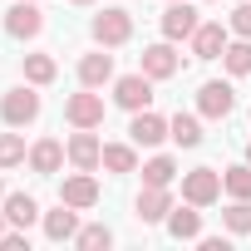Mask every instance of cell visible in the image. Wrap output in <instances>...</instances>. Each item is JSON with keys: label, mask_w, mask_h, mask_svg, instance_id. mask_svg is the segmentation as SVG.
<instances>
[{"label": "cell", "mask_w": 251, "mask_h": 251, "mask_svg": "<svg viewBox=\"0 0 251 251\" xmlns=\"http://www.w3.org/2000/svg\"><path fill=\"white\" fill-rule=\"evenodd\" d=\"M94 40H99L103 50H113V45H128V40H133V15L123 10V5H108V10H99V15H94Z\"/></svg>", "instance_id": "obj_1"}, {"label": "cell", "mask_w": 251, "mask_h": 251, "mask_svg": "<svg viewBox=\"0 0 251 251\" xmlns=\"http://www.w3.org/2000/svg\"><path fill=\"white\" fill-rule=\"evenodd\" d=\"M182 197H187L192 207H212V202L222 197V173H217V168H192V173L182 177Z\"/></svg>", "instance_id": "obj_2"}, {"label": "cell", "mask_w": 251, "mask_h": 251, "mask_svg": "<svg viewBox=\"0 0 251 251\" xmlns=\"http://www.w3.org/2000/svg\"><path fill=\"white\" fill-rule=\"evenodd\" d=\"M113 103L128 108V113H143V108L153 103V79H148V74H123V79L113 84Z\"/></svg>", "instance_id": "obj_3"}, {"label": "cell", "mask_w": 251, "mask_h": 251, "mask_svg": "<svg viewBox=\"0 0 251 251\" xmlns=\"http://www.w3.org/2000/svg\"><path fill=\"white\" fill-rule=\"evenodd\" d=\"M0 118H5L10 128L35 123V118H40V94H35V89H10L5 99H0Z\"/></svg>", "instance_id": "obj_4"}, {"label": "cell", "mask_w": 251, "mask_h": 251, "mask_svg": "<svg viewBox=\"0 0 251 251\" xmlns=\"http://www.w3.org/2000/svg\"><path fill=\"white\" fill-rule=\"evenodd\" d=\"M5 30H10L15 40H35V35L45 30V15H40V5H35V0H15V5L5 10Z\"/></svg>", "instance_id": "obj_5"}, {"label": "cell", "mask_w": 251, "mask_h": 251, "mask_svg": "<svg viewBox=\"0 0 251 251\" xmlns=\"http://www.w3.org/2000/svg\"><path fill=\"white\" fill-rule=\"evenodd\" d=\"M59 202H69V207H79V212H89L94 202H99V182H94V173H74V177H64L59 182Z\"/></svg>", "instance_id": "obj_6"}, {"label": "cell", "mask_w": 251, "mask_h": 251, "mask_svg": "<svg viewBox=\"0 0 251 251\" xmlns=\"http://www.w3.org/2000/svg\"><path fill=\"white\" fill-rule=\"evenodd\" d=\"M64 118L74 123V128H99V123H103V99L99 94H74L69 103H64Z\"/></svg>", "instance_id": "obj_7"}, {"label": "cell", "mask_w": 251, "mask_h": 251, "mask_svg": "<svg viewBox=\"0 0 251 251\" xmlns=\"http://www.w3.org/2000/svg\"><path fill=\"white\" fill-rule=\"evenodd\" d=\"M197 25L202 20H197V10L187 5V0H168V15H163V35L168 40H192Z\"/></svg>", "instance_id": "obj_8"}, {"label": "cell", "mask_w": 251, "mask_h": 251, "mask_svg": "<svg viewBox=\"0 0 251 251\" xmlns=\"http://www.w3.org/2000/svg\"><path fill=\"white\" fill-rule=\"evenodd\" d=\"M177 69H182V59H177L173 40H168V45H148V50H143V74H148V79H173Z\"/></svg>", "instance_id": "obj_9"}, {"label": "cell", "mask_w": 251, "mask_h": 251, "mask_svg": "<svg viewBox=\"0 0 251 251\" xmlns=\"http://www.w3.org/2000/svg\"><path fill=\"white\" fill-rule=\"evenodd\" d=\"M128 138L138 143V148H158L163 138H168V118H158V113H133V123H128Z\"/></svg>", "instance_id": "obj_10"}, {"label": "cell", "mask_w": 251, "mask_h": 251, "mask_svg": "<svg viewBox=\"0 0 251 251\" xmlns=\"http://www.w3.org/2000/svg\"><path fill=\"white\" fill-rule=\"evenodd\" d=\"M231 103H236L231 84H217V79H212V84H202V89H197V108H202L207 118H226V113H231Z\"/></svg>", "instance_id": "obj_11"}, {"label": "cell", "mask_w": 251, "mask_h": 251, "mask_svg": "<svg viewBox=\"0 0 251 251\" xmlns=\"http://www.w3.org/2000/svg\"><path fill=\"white\" fill-rule=\"evenodd\" d=\"M69 163H74V168H84V173H94V168L103 163V143H99L89 128H79V133L69 138Z\"/></svg>", "instance_id": "obj_12"}, {"label": "cell", "mask_w": 251, "mask_h": 251, "mask_svg": "<svg viewBox=\"0 0 251 251\" xmlns=\"http://www.w3.org/2000/svg\"><path fill=\"white\" fill-rule=\"evenodd\" d=\"M45 236L50 241H74L79 236V207L59 202V212H45Z\"/></svg>", "instance_id": "obj_13"}, {"label": "cell", "mask_w": 251, "mask_h": 251, "mask_svg": "<svg viewBox=\"0 0 251 251\" xmlns=\"http://www.w3.org/2000/svg\"><path fill=\"white\" fill-rule=\"evenodd\" d=\"M64 158H69V148H64L59 138H40V143L30 148V168H35V173H45V177H50V173H59V163H64Z\"/></svg>", "instance_id": "obj_14"}, {"label": "cell", "mask_w": 251, "mask_h": 251, "mask_svg": "<svg viewBox=\"0 0 251 251\" xmlns=\"http://www.w3.org/2000/svg\"><path fill=\"white\" fill-rule=\"evenodd\" d=\"M222 50H226V30L222 25H197L192 30V54L197 59H222Z\"/></svg>", "instance_id": "obj_15"}, {"label": "cell", "mask_w": 251, "mask_h": 251, "mask_svg": "<svg viewBox=\"0 0 251 251\" xmlns=\"http://www.w3.org/2000/svg\"><path fill=\"white\" fill-rule=\"evenodd\" d=\"M168 212H173L168 187H143L138 192V222H168Z\"/></svg>", "instance_id": "obj_16"}, {"label": "cell", "mask_w": 251, "mask_h": 251, "mask_svg": "<svg viewBox=\"0 0 251 251\" xmlns=\"http://www.w3.org/2000/svg\"><path fill=\"white\" fill-rule=\"evenodd\" d=\"M5 222H10V226H25V231H30V226L40 222V202H35L30 192H10V197H5Z\"/></svg>", "instance_id": "obj_17"}, {"label": "cell", "mask_w": 251, "mask_h": 251, "mask_svg": "<svg viewBox=\"0 0 251 251\" xmlns=\"http://www.w3.org/2000/svg\"><path fill=\"white\" fill-rule=\"evenodd\" d=\"M108 79H113V54H84L79 59V84L84 89H99Z\"/></svg>", "instance_id": "obj_18"}, {"label": "cell", "mask_w": 251, "mask_h": 251, "mask_svg": "<svg viewBox=\"0 0 251 251\" xmlns=\"http://www.w3.org/2000/svg\"><path fill=\"white\" fill-rule=\"evenodd\" d=\"M168 231H173L177 241H197V236H202V212H192V202H187V207H173V212H168Z\"/></svg>", "instance_id": "obj_19"}, {"label": "cell", "mask_w": 251, "mask_h": 251, "mask_svg": "<svg viewBox=\"0 0 251 251\" xmlns=\"http://www.w3.org/2000/svg\"><path fill=\"white\" fill-rule=\"evenodd\" d=\"M168 138H173L177 148H197V143H202V123H197L192 113H173V118H168Z\"/></svg>", "instance_id": "obj_20"}, {"label": "cell", "mask_w": 251, "mask_h": 251, "mask_svg": "<svg viewBox=\"0 0 251 251\" xmlns=\"http://www.w3.org/2000/svg\"><path fill=\"white\" fill-rule=\"evenodd\" d=\"M103 168L108 173H138V153L128 143H103Z\"/></svg>", "instance_id": "obj_21"}, {"label": "cell", "mask_w": 251, "mask_h": 251, "mask_svg": "<svg viewBox=\"0 0 251 251\" xmlns=\"http://www.w3.org/2000/svg\"><path fill=\"white\" fill-rule=\"evenodd\" d=\"M177 177V163L173 158H153V163H143V187H168Z\"/></svg>", "instance_id": "obj_22"}, {"label": "cell", "mask_w": 251, "mask_h": 251, "mask_svg": "<svg viewBox=\"0 0 251 251\" xmlns=\"http://www.w3.org/2000/svg\"><path fill=\"white\" fill-rule=\"evenodd\" d=\"M222 192H226V197H251V163L226 168V173H222Z\"/></svg>", "instance_id": "obj_23"}, {"label": "cell", "mask_w": 251, "mask_h": 251, "mask_svg": "<svg viewBox=\"0 0 251 251\" xmlns=\"http://www.w3.org/2000/svg\"><path fill=\"white\" fill-rule=\"evenodd\" d=\"M54 74H59V69H54L50 54H25V79H30V84H50Z\"/></svg>", "instance_id": "obj_24"}, {"label": "cell", "mask_w": 251, "mask_h": 251, "mask_svg": "<svg viewBox=\"0 0 251 251\" xmlns=\"http://www.w3.org/2000/svg\"><path fill=\"white\" fill-rule=\"evenodd\" d=\"M222 59H226V69H231V74H251V40L226 45V50H222Z\"/></svg>", "instance_id": "obj_25"}, {"label": "cell", "mask_w": 251, "mask_h": 251, "mask_svg": "<svg viewBox=\"0 0 251 251\" xmlns=\"http://www.w3.org/2000/svg\"><path fill=\"white\" fill-rule=\"evenodd\" d=\"M222 222H226V231H251V197H236L222 212Z\"/></svg>", "instance_id": "obj_26"}, {"label": "cell", "mask_w": 251, "mask_h": 251, "mask_svg": "<svg viewBox=\"0 0 251 251\" xmlns=\"http://www.w3.org/2000/svg\"><path fill=\"white\" fill-rule=\"evenodd\" d=\"M25 163V138L20 133H0V168H15Z\"/></svg>", "instance_id": "obj_27"}, {"label": "cell", "mask_w": 251, "mask_h": 251, "mask_svg": "<svg viewBox=\"0 0 251 251\" xmlns=\"http://www.w3.org/2000/svg\"><path fill=\"white\" fill-rule=\"evenodd\" d=\"M74 241H79L84 251H99V246H113V231H108V226H84Z\"/></svg>", "instance_id": "obj_28"}, {"label": "cell", "mask_w": 251, "mask_h": 251, "mask_svg": "<svg viewBox=\"0 0 251 251\" xmlns=\"http://www.w3.org/2000/svg\"><path fill=\"white\" fill-rule=\"evenodd\" d=\"M231 30H236L241 40H251V5H236V10H231Z\"/></svg>", "instance_id": "obj_29"}, {"label": "cell", "mask_w": 251, "mask_h": 251, "mask_svg": "<svg viewBox=\"0 0 251 251\" xmlns=\"http://www.w3.org/2000/svg\"><path fill=\"white\" fill-rule=\"evenodd\" d=\"M0 251H30V241H25V226H20V231H5V236H0Z\"/></svg>", "instance_id": "obj_30"}, {"label": "cell", "mask_w": 251, "mask_h": 251, "mask_svg": "<svg viewBox=\"0 0 251 251\" xmlns=\"http://www.w3.org/2000/svg\"><path fill=\"white\" fill-rule=\"evenodd\" d=\"M0 236H5V217H0Z\"/></svg>", "instance_id": "obj_31"}, {"label": "cell", "mask_w": 251, "mask_h": 251, "mask_svg": "<svg viewBox=\"0 0 251 251\" xmlns=\"http://www.w3.org/2000/svg\"><path fill=\"white\" fill-rule=\"evenodd\" d=\"M246 163H251V143H246Z\"/></svg>", "instance_id": "obj_32"}, {"label": "cell", "mask_w": 251, "mask_h": 251, "mask_svg": "<svg viewBox=\"0 0 251 251\" xmlns=\"http://www.w3.org/2000/svg\"><path fill=\"white\" fill-rule=\"evenodd\" d=\"M0 197H5V182H0Z\"/></svg>", "instance_id": "obj_33"}, {"label": "cell", "mask_w": 251, "mask_h": 251, "mask_svg": "<svg viewBox=\"0 0 251 251\" xmlns=\"http://www.w3.org/2000/svg\"><path fill=\"white\" fill-rule=\"evenodd\" d=\"M74 5H89V0H74Z\"/></svg>", "instance_id": "obj_34"}]
</instances>
